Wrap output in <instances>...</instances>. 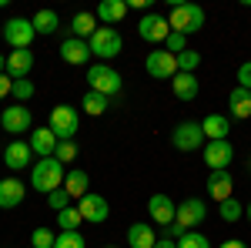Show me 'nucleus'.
Masks as SVG:
<instances>
[{"label":"nucleus","mask_w":251,"mask_h":248,"mask_svg":"<svg viewBox=\"0 0 251 248\" xmlns=\"http://www.w3.org/2000/svg\"><path fill=\"white\" fill-rule=\"evenodd\" d=\"M54 158H57L60 165L74 161V158H77V144H74V141H60V144H57V151H54Z\"/></svg>","instance_id":"37"},{"label":"nucleus","mask_w":251,"mask_h":248,"mask_svg":"<svg viewBox=\"0 0 251 248\" xmlns=\"http://www.w3.org/2000/svg\"><path fill=\"white\" fill-rule=\"evenodd\" d=\"M87 81H91V91H97V94H104V97L121 94V74H117L114 67H107V64H91Z\"/></svg>","instance_id":"5"},{"label":"nucleus","mask_w":251,"mask_h":248,"mask_svg":"<svg viewBox=\"0 0 251 248\" xmlns=\"http://www.w3.org/2000/svg\"><path fill=\"white\" fill-rule=\"evenodd\" d=\"M10 87H14V81H10V74H0V101L10 94Z\"/></svg>","instance_id":"42"},{"label":"nucleus","mask_w":251,"mask_h":248,"mask_svg":"<svg viewBox=\"0 0 251 248\" xmlns=\"http://www.w3.org/2000/svg\"><path fill=\"white\" fill-rule=\"evenodd\" d=\"M201 131L208 141H228V134H231V121L225 114H208L201 121Z\"/></svg>","instance_id":"21"},{"label":"nucleus","mask_w":251,"mask_h":248,"mask_svg":"<svg viewBox=\"0 0 251 248\" xmlns=\"http://www.w3.org/2000/svg\"><path fill=\"white\" fill-rule=\"evenodd\" d=\"M60 57H64V64H74V67L91 64V44L87 40H77V37H67L60 44Z\"/></svg>","instance_id":"16"},{"label":"nucleus","mask_w":251,"mask_h":248,"mask_svg":"<svg viewBox=\"0 0 251 248\" xmlns=\"http://www.w3.org/2000/svg\"><path fill=\"white\" fill-rule=\"evenodd\" d=\"M164 44H168V47H164V51H168V54H174V57H177V54H184V51H188V37H184V34H174V30H171V37L164 40Z\"/></svg>","instance_id":"38"},{"label":"nucleus","mask_w":251,"mask_h":248,"mask_svg":"<svg viewBox=\"0 0 251 248\" xmlns=\"http://www.w3.org/2000/svg\"><path fill=\"white\" fill-rule=\"evenodd\" d=\"M30 161H34L30 141H10V144L3 148V165H7L10 171H20V168H27Z\"/></svg>","instance_id":"15"},{"label":"nucleus","mask_w":251,"mask_h":248,"mask_svg":"<svg viewBox=\"0 0 251 248\" xmlns=\"http://www.w3.org/2000/svg\"><path fill=\"white\" fill-rule=\"evenodd\" d=\"M71 30H74V37H77V40H91V37H94V30H97V14H87V10L74 14Z\"/></svg>","instance_id":"27"},{"label":"nucleus","mask_w":251,"mask_h":248,"mask_svg":"<svg viewBox=\"0 0 251 248\" xmlns=\"http://www.w3.org/2000/svg\"><path fill=\"white\" fill-rule=\"evenodd\" d=\"M198 64H201V54L198 51H184V54H177V71H184V74H194L198 71Z\"/></svg>","instance_id":"31"},{"label":"nucleus","mask_w":251,"mask_h":248,"mask_svg":"<svg viewBox=\"0 0 251 248\" xmlns=\"http://www.w3.org/2000/svg\"><path fill=\"white\" fill-rule=\"evenodd\" d=\"M127 7H134V10H148V7H151V0H131Z\"/></svg>","instance_id":"44"},{"label":"nucleus","mask_w":251,"mask_h":248,"mask_svg":"<svg viewBox=\"0 0 251 248\" xmlns=\"http://www.w3.org/2000/svg\"><path fill=\"white\" fill-rule=\"evenodd\" d=\"M30 124H34V117H30V111H27L24 104L3 108V121H0V128H3L7 134H27V131H30Z\"/></svg>","instance_id":"13"},{"label":"nucleus","mask_w":251,"mask_h":248,"mask_svg":"<svg viewBox=\"0 0 251 248\" xmlns=\"http://www.w3.org/2000/svg\"><path fill=\"white\" fill-rule=\"evenodd\" d=\"M127 245H131V248H154L157 245L154 228L144 225V221H134V225L127 228Z\"/></svg>","instance_id":"24"},{"label":"nucleus","mask_w":251,"mask_h":248,"mask_svg":"<svg viewBox=\"0 0 251 248\" xmlns=\"http://www.w3.org/2000/svg\"><path fill=\"white\" fill-rule=\"evenodd\" d=\"M0 121H3V111H0Z\"/></svg>","instance_id":"47"},{"label":"nucleus","mask_w":251,"mask_h":248,"mask_svg":"<svg viewBox=\"0 0 251 248\" xmlns=\"http://www.w3.org/2000/svg\"><path fill=\"white\" fill-rule=\"evenodd\" d=\"M208 194H211L214 201L221 205V201H228L231 198V191H234V178H231V171H211L208 174Z\"/></svg>","instance_id":"17"},{"label":"nucleus","mask_w":251,"mask_h":248,"mask_svg":"<svg viewBox=\"0 0 251 248\" xmlns=\"http://www.w3.org/2000/svg\"><path fill=\"white\" fill-rule=\"evenodd\" d=\"M177 248H211V242L201 231H188L184 238H177Z\"/></svg>","instance_id":"35"},{"label":"nucleus","mask_w":251,"mask_h":248,"mask_svg":"<svg viewBox=\"0 0 251 248\" xmlns=\"http://www.w3.org/2000/svg\"><path fill=\"white\" fill-rule=\"evenodd\" d=\"M0 27H3V24H0Z\"/></svg>","instance_id":"51"},{"label":"nucleus","mask_w":251,"mask_h":248,"mask_svg":"<svg viewBox=\"0 0 251 248\" xmlns=\"http://www.w3.org/2000/svg\"><path fill=\"white\" fill-rule=\"evenodd\" d=\"M171 91H174L177 101H194V97H198V77L177 71V74L171 77Z\"/></svg>","instance_id":"23"},{"label":"nucleus","mask_w":251,"mask_h":248,"mask_svg":"<svg viewBox=\"0 0 251 248\" xmlns=\"http://www.w3.org/2000/svg\"><path fill=\"white\" fill-rule=\"evenodd\" d=\"M245 215H248V221H251V201H248V208H245Z\"/></svg>","instance_id":"46"},{"label":"nucleus","mask_w":251,"mask_h":248,"mask_svg":"<svg viewBox=\"0 0 251 248\" xmlns=\"http://www.w3.org/2000/svg\"><path fill=\"white\" fill-rule=\"evenodd\" d=\"M64 165H60L57 158H37L34 161V168H30V185L44 194H50V191H57L64 185Z\"/></svg>","instance_id":"1"},{"label":"nucleus","mask_w":251,"mask_h":248,"mask_svg":"<svg viewBox=\"0 0 251 248\" xmlns=\"http://www.w3.org/2000/svg\"><path fill=\"white\" fill-rule=\"evenodd\" d=\"M87 242H84V235L80 231H60L57 242H54V248H84Z\"/></svg>","instance_id":"32"},{"label":"nucleus","mask_w":251,"mask_h":248,"mask_svg":"<svg viewBox=\"0 0 251 248\" xmlns=\"http://www.w3.org/2000/svg\"><path fill=\"white\" fill-rule=\"evenodd\" d=\"M148 215H151V221H157V225H164V228H171L174 218H177V205H174L168 194H151L148 198Z\"/></svg>","instance_id":"11"},{"label":"nucleus","mask_w":251,"mask_h":248,"mask_svg":"<svg viewBox=\"0 0 251 248\" xmlns=\"http://www.w3.org/2000/svg\"><path fill=\"white\" fill-rule=\"evenodd\" d=\"M30 67H34V54L30 51H10L7 54V74H10V81H27Z\"/></svg>","instance_id":"18"},{"label":"nucleus","mask_w":251,"mask_h":248,"mask_svg":"<svg viewBox=\"0 0 251 248\" xmlns=\"http://www.w3.org/2000/svg\"><path fill=\"white\" fill-rule=\"evenodd\" d=\"M27 248H34V245H27Z\"/></svg>","instance_id":"50"},{"label":"nucleus","mask_w":251,"mask_h":248,"mask_svg":"<svg viewBox=\"0 0 251 248\" xmlns=\"http://www.w3.org/2000/svg\"><path fill=\"white\" fill-rule=\"evenodd\" d=\"M245 215V208H241V201H234V198H228V201H221V221H238Z\"/></svg>","instance_id":"34"},{"label":"nucleus","mask_w":251,"mask_h":248,"mask_svg":"<svg viewBox=\"0 0 251 248\" xmlns=\"http://www.w3.org/2000/svg\"><path fill=\"white\" fill-rule=\"evenodd\" d=\"M24 194H27V188H24V181L20 178H3L0 181V208H17L20 201H24Z\"/></svg>","instance_id":"20"},{"label":"nucleus","mask_w":251,"mask_h":248,"mask_svg":"<svg viewBox=\"0 0 251 248\" xmlns=\"http://www.w3.org/2000/svg\"><path fill=\"white\" fill-rule=\"evenodd\" d=\"M80 211L77 208H64V211H57V225H60V231H77L80 228Z\"/></svg>","instance_id":"30"},{"label":"nucleus","mask_w":251,"mask_h":248,"mask_svg":"<svg viewBox=\"0 0 251 248\" xmlns=\"http://www.w3.org/2000/svg\"><path fill=\"white\" fill-rule=\"evenodd\" d=\"M144 71L157 81H171L177 74V57L168 54V51H151L148 57H144Z\"/></svg>","instance_id":"9"},{"label":"nucleus","mask_w":251,"mask_h":248,"mask_svg":"<svg viewBox=\"0 0 251 248\" xmlns=\"http://www.w3.org/2000/svg\"><path fill=\"white\" fill-rule=\"evenodd\" d=\"M124 14H127V3H124V0H104V3L97 7V20H104V27L121 24Z\"/></svg>","instance_id":"26"},{"label":"nucleus","mask_w":251,"mask_h":248,"mask_svg":"<svg viewBox=\"0 0 251 248\" xmlns=\"http://www.w3.org/2000/svg\"><path fill=\"white\" fill-rule=\"evenodd\" d=\"M87 44H91V54L100 57V60H114L124 51V37H121L117 27H97L94 37L87 40Z\"/></svg>","instance_id":"3"},{"label":"nucleus","mask_w":251,"mask_h":248,"mask_svg":"<svg viewBox=\"0 0 251 248\" xmlns=\"http://www.w3.org/2000/svg\"><path fill=\"white\" fill-rule=\"evenodd\" d=\"M238 87L251 91V60H245V64L238 67Z\"/></svg>","instance_id":"40"},{"label":"nucleus","mask_w":251,"mask_h":248,"mask_svg":"<svg viewBox=\"0 0 251 248\" xmlns=\"http://www.w3.org/2000/svg\"><path fill=\"white\" fill-rule=\"evenodd\" d=\"M91 174L84 171V168H71V171H67V178H64V191H67V194H71V198H84V194H91Z\"/></svg>","instance_id":"22"},{"label":"nucleus","mask_w":251,"mask_h":248,"mask_svg":"<svg viewBox=\"0 0 251 248\" xmlns=\"http://www.w3.org/2000/svg\"><path fill=\"white\" fill-rule=\"evenodd\" d=\"M154 248H177V242L171 238V231H164V235H157V245Z\"/></svg>","instance_id":"41"},{"label":"nucleus","mask_w":251,"mask_h":248,"mask_svg":"<svg viewBox=\"0 0 251 248\" xmlns=\"http://www.w3.org/2000/svg\"><path fill=\"white\" fill-rule=\"evenodd\" d=\"M80 108H84V114L100 117L104 111H107V108H111V97L97 94V91H87V94H84V101H80Z\"/></svg>","instance_id":"28"},{"label":"nucleus","mask_w":251,"mask_h":248,"mask_svg":"<svg viewBox=\"0 0 251 248\" xmlns=\"http://www.w3.org/2000/svg\"><path fill=\"white\" fill-rule=\"evenodd\" d=\"M0 74H7V54H0Z\"/></svg>","instance_id":"45"},{"label":"nucleus","mask_w":251,"mask_h":248,"mask_svg":"<svg viewBox=\"0 0 251 248\" xmlns=\"http://www.w3.org/2000/svg\"><path fill=\"white\" fill-rule=\"evenodd\" d=\"M10 94L17 97V101H27V97H34V84H30V81H14Z\"/></svg>","instance_id":"39"},{"label":"nucleus","mask_w":251,"mask_h":248,"mask_svg":"<svg viewBox=\"0 0 251 248\" xmlns=\"http://www.w3.org/2000/svg\"><path fill=\"white\" fill-rule=\"evenodd\" d=\"M37 37V30H34V24L24 17H10L3 24V40L14 47V51H30V40Z\"/></svg>","instance_id":"7"},{"label":"nucleus","mask_w":251,"mask_h":248,"mask_svg":"<svg viewBox=\"0 0 251 248\" xmlns=\"http://www.w3.org/2000/svg\"><path fill=\"white\" fill-rule=\"evenodd\" d=\"M248 171H251V161H248Z\"/></svg>","instance_id":"48"},{"label":"nucleus","mask_w":251,"mask_h":248,"mask_svg":"<svg viewBox=\"0 0 251 248\" xmlns=\"http://www.w3.org/2000/svg\"><path fill=\"white\" fill-rule=\"evenodd\" d=\"M208 218V211H204V201H198V198H184L181 205H177V225H184L188 231H194L201 221Z\"/></svg>","instance_id":"14"},{"label":"nucleus","mask_w":251,"mask_h":248,"mask_svg":"<svg viewBox=\"0 0 251 248\" xmlns=\"http://www.w3.org/2000/svg\"><path fill=\"white\" fill-rule=\"evenodd\" d=\"M174 34H184V37H191L198 34L201 27H204V10L198 7V3H188V0H177L171 7V17H168Z\"/></svg>","instance_id":"2"},{"label":"nucleus","mask_w":251,"mask_h":248,"mask_svg":"<svg viewBox=\"0 0 251 248\" xmlns=\"http://www.w3.org/2000/svg\"><path fill=\"white\" fill-rule=\"evenodd\" d=\"M107 248H117V245H107Z\"/></svg>","instance_id":"49"},{"label":"nucleus","mask_w":251,"mask_h":248,"mask_svg":"<svg viewBox=\"0 0 251 248\" xmlns=\"http://www.w3.org/2000/svg\"><path fill=\"white\" fill-rule=\"evenodd\" d=\"M80 218L84 221H91V225H104L107 221V215H111V205H107V198H100V194H84L80 198Z\"/></svg>","instance_id":"12"},{"label":"nucleus","mask_w":251,"mask_h":248,"mask_svg":"<svg viewBox=\"0 0 251 248\" xmlns=\"http://www.w3.org/2000/svg\"><path fill=\"white\" fill-rule=\"evenodd\" d=\"M201 154H204V165L211 171H228V165H231V158H234V148H231V141H208L201 148Z\"/></svg>","instance_id":"10"},{"label":"nucleus","mask_w":251,"mask_h":248,"mask_svg":"<svg viewBox=\"0 0 251 248\" xmlns=\"http://www.w3.org/2000/svg\"><path fill=\"white\" fill-rule=\"evenodd\" d=\"M137 34H141V40H148V44H164V40L171 37V24H168V17L144 14V17L137 20Z\"/></svg>","instance_id":"8"},{"label":"nucleus","mask_w":251,"mask_h":248,"mask_svg":"<svg viewBox=\"0 0 251 248\" xmlns=\"http://www.w3.org/2000/svg\"><path fill=\"white\" fill-rule=\"evenodd\" d=\"M57 134L50 131V128H37V131L30 134V151L37 154V158H54V151H57Z\"/></svg>","instance_id":"19"},{"label":"nucleus","mask_w":251,"mask_h":248,"mask_svg":"<svg viewBox=\"0 0 251 248\" xmlns=\"http://www.w3.org/2000/svg\"><path fill=\"white\" fill-rule=\"evenodd\" d=\"M54 242H57V235L50 228H34V235H30V245L34 248H54Z\"/></svg>","instance_id":"33"},{"label":"nucleus","mask_w":251,"mask_h":248,"mask_svg":"<svg viewBox=\"0 0 251 248\" xmlns=\"http://www.w3.org/2000/svg\"><path fill=\"white\" fill-rule=\"evenodd\" d=\"M171 144L177 148V151H198V148L208 144V138H204V131H201L198 121H181V124L171 131Z\"/></svg>","instance_id":"6"},{"label":"nucleus","mask_w":251,"mask_h":248,"mask_svg":"<svg viewBox=\"0 0 251 248\" xmlns=\"http://www.w3.org/2000/svg\"><path fill=\"white\" fill-rule=\"evenodd\" d=\"M47 205H50V211H64V208H71V194H67L64 188L50 191V194H47Z\"/></svg>","instance_id":"36"},{"label":"nucleus","mask_w":251,"mask_h":248,"mask_svg":"<svg viewBox=\"0 0 251 248\" xmlns=\"http://www.w3.org/2000/svg\"><path fill=\"white\" fill-rule=\"evenodd\" d=\"M30 24H34L37 34H54L60 27V17H57V10H37V14L30 17Z\"/></svg>","instance_id":"29"},{"label":"nucleus","mask_w":251,"mask_h":248,"mask_svg":"<svg viewBox=\"0 0 251 248\" xmlns=\"http://www.w3.org/2000/svg\"><path fill=\"white\" fill-rule=\"evenodd\" d=\"M47 128L57 134V141H74V134H77V128H80L77 108H71V104L50 108V124H47Z\"/></svg>","instance_id":"4"},{"label":"nucleus","mask_w":251,"mask_h":248,"mask_svg":"<svg viewBox=\"0 0 251 248\" xmlns=\"http://www.w3.org/2000/svg\"><path fill=\"white\" fill-rule=\"evenodd\" d=\"M218 248H248L245 242H238V238H228V242H221Z\"/></svg>","instance_id":"43"},{"label":"nucleus","mask_w":251,"mask_h":248,"mask_svg":"<svg viewBox=\"0 0 251 248\" xmlns=\"http://www.w3.org/2000/svg\"><path fill=\"white\" fill-rule=\"evenodd\" d=\"M228 108H231V117L248 121V117H251V91H245V87H231V94H228Z\"/></svg>","instance_id":"25"}]
</instances>
